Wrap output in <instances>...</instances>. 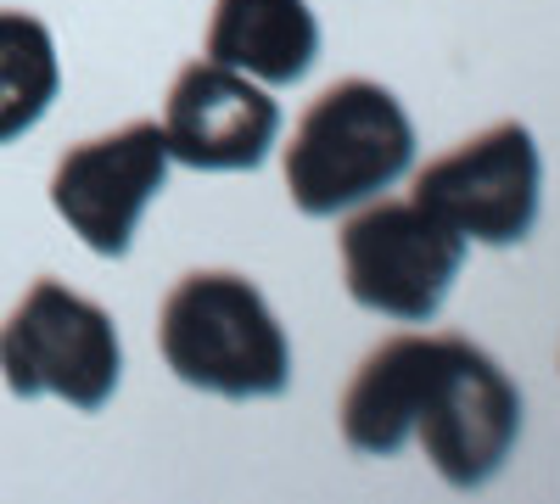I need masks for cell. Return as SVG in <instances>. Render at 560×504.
Here are the masks:
<instances>
[{
    "instance_id": "6da1fadb",
    "label": "cell",
    "mask_w": 560,
    "mask_h": 504,
    "mask_svg": "<svg viewBox=\"0 0 560 504\" xmlns=\"http://www.w3.org/2000/svg\"><path fill=\"white\" fill-rule=\"evenodd\" d=\"M342 443L387 460L420 443L448 488H488L522 437V392L471 337H393L342 392Z\"/></svg>"
},
{
    "instance_id": "7a4b0ae2",
    "label": "cell",
    "mask_w": 560,
    "mask_h": 504,
    "mask_svg": "<svg viewBox=\"0 0 560 504\" xmlns=\"http://www.w3.org/2000/svg\"><path fill=\"white\" fill-rule=\"evenodd\" d=\"M158 353L197 392L247 403L292 387V342L269 297L236 269H191L158 308Z\"/></svg>"
},
{
    "instance_id": "3957f363",
    "label": "cell",
    "mask_w": 560,
    "mask_h": 504,
    "mask_svg": "<svg viewBox=\"0 0 560 504\" xmlns=\"http://www.w3.org/2000/svg\"><path fill=\"white\" fill-rule=\"evenodd\" d=\"M415 163V124L376 79L319 90L287 146V197L303 219H337L393 191Z\"/></svg>"
},
{
    "instance_id": "277c9868",
    "label": "cell",
    "mask_w": 560,
    "mask_h": 504,
    "mask_svg": "<svg viewBox=\"0 0 560 504\" xmlns=\"http://www.w3.org/2000/svg\"><path fill=\"white\" fill-rule=\"evenodd\" d=\"M0 382L12 398H62L79 415L107 409L124 382V342L113 314L39 274L0 319Z\"/></svg>"
},
{
    "instance_id": "5b68a950",
    "label": "cell",
    "mask_w": 560,
    "mask_h": 504,
    "mask_svg": "<svg viewBox=\"0 0 560 504\" xmlns=\"http://www.w3.org/2000/svg\"><path fill=\"white\" fill-rule=\"evenodd\" d=\"M337 247H342L348 297L370 314L404 319V326H427L465 269V236H454L415 197L359 202V213L342 224Z\"/></svg>"
},
{
    "instance_id": "8992f818",
    "label": "cell",
    "mask_w": 560,
    "mask_h": 504,
    "mask_svg": "<svg viewBox=\"0 0 560 504\" xmlns=\"http://www.w3.org/2000/svg\"><path fill=\"white\" fill-rule=\"evenodd\" d=\"M544 157L533 129L504 118L415 174V202L438 213L465 247H522L538 224Z\"/></svg>"
},
{
    "instance_id": "52a82bcc",
    "label": "cell",
    "mask_w": 560,
    "mask_h": 504,
    "mask_svg": "<svg viewBox=\"0 0 560 504\" xmlns=\"http://www.w3.org/2000/svg\"><path fill=\"white\" fill-rule=\"evenodd\" d=\"M168 163L174 157L163 124L152 118H135L113 134H90L57 157L51 208L96 258H124L135 247L140 213L168 186Z\"/></svg>"
},
{
    "instance_id": "ba28073f",
    "label": "cell",
    "mask_w": 560,
    "mask_h": 504,
    "mask_svg": "<svg viewBox=\"0 0 560 504\" xmlns=\"http://www.w3.org/2000/svg\"><path fill=\"white\" fill-rule=\"evenodd\" d=\"M280 134V107L269 84L224 68L213 57L185 62L168 84L163 107V141L168 157L197 174H247L269 157Z\"/></svg>"
},
{
    "instance_id": "9c48e42d",
    "label": "cell",
    "mask_w": 560,
    "mask_h": 504,
    "mask_svg": "<svg viewBox=\"0 0 560 504\" xmlns=\"http://www.w3.org/2000/svg\"><path fill=\"white\" fill-rule=\"evenodd\" d=\"M208 57L258 84H298L319 57V17L308 0H213Z\"/></svg>"
},
{
    "instance_id": "30bf717a",
    "label": "cell",
    "mask_w": 560,
    "mask_h": 504,
    "mask_svg": "<svg viewBox=\"0 0 560 504\" xmlns=\"http://www.w3.org/2000/svg\"><path fill=\"white\" fill-rule=\"evenodd\" d=\"M62 90L57 39L34 12H0V146L23 134L51 113Z\"/></svg>"
}]
</instances>
